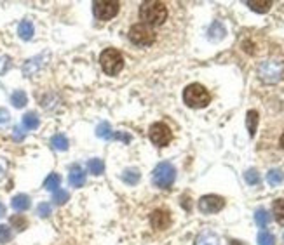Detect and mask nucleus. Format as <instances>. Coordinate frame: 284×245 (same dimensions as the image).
Returning <instances> with one entry per match:
<instances>
[{"instance_id":"8","label":"nucleus","mask_w":284,"mask_h":245,"mask_svg":"<svg viewBox=\"0 0 284 245\" xmlns=\"http://www.w3.org/2000/svg\"><path fill=\"white\" fill-rule=\"evenodd\" d=\"M148 136H150V141L155 146H168L173 139V132L166 124L155 122V124H152L150 130H148Z\"/></svg>"},{"instance_id":"33","label":"nucleus","mask_w":284,"mask_h":245,"mask_svg":"<svg viewBox=\"0 0 284 245\" xmlns=\"http://www.w3.org/2000/svg\"><path fill=\"white\" fill-rule=\"evenodd\" d=\"M37 214H39L40 217H48L51 214V205L49 204H40L37 207Z\"/></svg>"},{"instance_id":"31","label":"nucleus","mask_w":284,"mask_h":245,"mask_svg":"<svg viewBox=\"0 0 284 245\" xmlns=\"http://www.w3.org/2000/svg\"><path fill=\"white\" fill-rule=\"evenodd\" d=\"M244 179L248 184H258L260 183V174H258L255 169H249V171L244 172Z\"/></svg>"},{"instance_id":"23","label":"nucleus","mask_w":284,"mask_h":245,"mask_svg":"<svg viewBox=\"0 0 284 245\" xmlns=\"http://www.w3.org/2000/svg\"><path fill=\"white\" fill-rule=\"evenodd\" d=\"M225 37V28H223L222 23H213V26L209 28V39L211 40H222Z\"/></svg>"},{"instance_id":"2","label":"nucleus","mask_w":284,"mask_h":245,"mask_svg":"<svg viewBox=\"0 0 284 245\" xmlns=\"http://www.w3.org/2000/svg\"><path fill=\"white\" fill-rule=\"evenodd\" d=\"M183 101L190 108H206L211 101L207 89L201 84H190L183 91Z\"/></svg>"},{"instance_id":"19","label":"nucleus","mask_w":284,"mask_h":245,"mask_svg":"<svg viewBox=\"0 0 284 245\" xmlns=\"http://www.w3.org/2000/svg\"><path fill=\"white\" fill-rule=\"evenodd\" d=\"M11 103L14 108H23V106H27L28 98L23 91H16V92H12V96H11Z\"/></svg>"},{"instance_id":"27","label":"nucleus","mask_w":284,"mask_h":245,"mask_svg":"<svg viewBox=\"0 0 284 245\" xmlns=\"http://www.w3.org/2000/svg\"><path fill=\"white\" fill-rule=\"evenodd\" d=\"M39 124H40V122H39V117H37L35 113L30 112V113H27V115L23 117V125H25L27 129H30V130H32V129H37V127H39Z\"/></svg>"},{"instance_id":"21","label":"nucleus","mask_w":284,"mask_h":245,"mask_svg":"<svg viewBox=\"0 0 284 245\" xmlns=\"http://www.w3.org/2000/svg\"><path fill=\"white\" fill-rule=\"evenodd\" d=\"M51 145H53L54 150L65 151L68 150V139L63 136V134H56V136H53V139H51Z\"/></svg>"},{"instance_id":"17","label":"nucleus","mask_w":284,"mask_h":245,"mask_svg":"<svg viewBox=\"0 0 284 245\" xmlns=\"http://www.w3.org/2000/svg\"><path fill=\"white\" fill-rule=\"evenodd\" d=\"M139 171L138 169H126L124 172H122V181H124L126 184H129V186H134V184L139 181Z\"/></svg>"},{"instance_id":"16","label":"nucleus","mask_w":284,"mask_h":245,"mask_svg":"<svg viewBox=\"0 0 284 245\" xmlns=\"http://www.w3.org/2000/svg\"><path fill=\"white\" fill-rule=\"evenodd\" d=\"M11 205H12V209L14 210H27L30 209V197L28 195H16L14 198H12V202H11Z\"/></svg>"},{"instance_id":"37","label":"nucleus","mask_w":284,"mask_h":245,"mask_svg":"<svg viewBox=\"0 0 284 245\" xmlns=\"http://www.w3.org/2000/svg\"><path fill=\"white\" fill-rule=\"evenodd\" d=\"M279 143H281V148H282V150H284V132H282L281 139H279Z\"/></svg>"},{"instance_id":"3","label":"nucleus","mask_w":284,"mask_h":245,"mask_svg":"<svg viewBox=\"0 0 284 245\" xmlns=\"http://www.w3.org/2000/svg\"><path fill=\"white\" fill-rule=\"evenodd\" d=\"M258 77L265 84H277L284 78V61L281 59H267L258 68Z\"/></svg>"},{"instance_id":"9","label":"nucleus","mask_w":284,"mask_h":245,"mask_svg":"<svg viewBox=\"0 0 284 245\" xmlns=\"http://www.w3.org/2000/svg\"><path fill=\"white\" fill-rule=\"evenodd\" d=\"M225 207V200L218 195H204L199 200V210L202 214H216Z\"/></svg>"},{"instance_id":"29","label":"nucleus","mask_w":284,"mask_h":245,"mask_svg":"<svg viewBox=\"0 0 284 245\" xmlns=\"http://www.w3.org/2000/svg\"><path fill=\"white\" fill-rule=\"evenodd\" d=\"M11 225L14 226L18 231H23L25 228L28 226V221H27V217H23V216H19V214H18V216H12L11 217Z\"/></svg>"},{"instance_id":"34","label":"nucleus","mask_w":284,"mask_h":245,"mask_svg":"<svg viewBox=\"0 0 284 245\" xmlns=\"http://www.w3.org/2000/svg\"><path fill=\"white\" fill-rule=\"evenodd\" d=\"M9 124V112L4 108H0V127H4V125Z\"/></svg>"},{"instance_id":"4","label":"nucleus","mask_w":284,"mask_h":245,"mask_svg":"<svg viewBox=\"0 0 284 245\" xmlns=\"http://www.w3.org/2000/svg\"><path fill=\"white\" fill-rule=\"evenodd\" d=\"M100 65L107 75H117L124 68V58L117 49H105L100 56Z\"/></svg>"},{"instance_id":"28","label":"nucleus","mask_w":284,"mask_h":245,"mask_svg":"<svg viewBox=\"0 0 284 245\" xmlns=\"http://www.w3.org/2000/svg\"><path fill=\"white\" fill-rule=\"evenodd\" d=\"M68 198H70V193L65 192V189H58V192H54V195H53V200H54V204H56V205L66 204V202H68Z\"/></svg>"},{"instance_id":"32","label":"nucleus","mask_w":284,"mask_h":245,"mask_svg":"<svg viewBox=\"0 0 284 245\" xmlns=\"http://www.w3.org/2000/svg\"><path fill=\"white\" fill-rule=\"evenodd\" d=\"M12 238V231L9 226L0 225V243H7Z\"/></svg>"},{"instance_id":"24","label":"nucleus","mask_w":284,"mask_h":245,"mask_svg":"<svg viewBox=\"0 0 284 245\" xmlns=\"http://www.w3.org/2000/svg\"><path fill=\"white\" fill-rule=\"evenodd\" d=\"M272 210H274V216L277 219V223L284 225V198H277V200L274 202Z\"/></svg>"},{"instance_id":"25","label":"nucleus","mask_w":284,"mask_h":245,"mask_svg":"<svg viewBox=\"0 0 284 245\" xmlns=\"http://www.w3.org/2000/svg\"><path fill=\"white\" fill-rule=\"evenodd\" d=\"M96 136L101 138V139H108L113 136L112 132V125L108 124V122H101V124L96 127Z\"/></svg>"},{"instance_id":"1","label":"nucleus","mask_w":284,"mask_h":245,"mask_svg":"<svg viewBox=\"0 0 284 245\" xmlns=\"http://www.w3.org/2000/svg\"><path fill=\"white\" fill-rule=\"evenodd\" d=\"M139 18L148 26H159L168 19V7L159 0H148L139 6Z\"/></svg>"},{"instance_id":"36","label":"nucleus","mask_w":284,"mask_h":245,"mask_svg":"<svg viewBox=\"0 0 284 245\" xmlns=\"http://www.w3.org/2000/svg\"><path fill=\"white\" fill-rule=\"evenodd\" d=\"M6 214V207H4V204H0V217Z\"/></svg>"},{"instance_id":"26","label":"nucleus","mask_w":284,"mask_h":245,"mask_svg":"<svg viewBox=\"0 0 284 245\" xmlns=\"http://www.w3.org/2000/svg\"><path fill=\"white\" fill-rule=\"evenodd\" d=\"M255 221L260 228H267L269 226V223H270V214L267 212L265 209H258L256 214H255Z\"/></svg>"},{"instance_id":"20","label":"nucleus","mask_w":284,"mask_h":245,"mask_svg":"<svg viewBox=\"0 0 284 245\" xmlns=\"http://www.w3.org/2000/svg\"><path fill=\"white\" fill-rule=\"evenodd\" d=\"M87 167H89V172H91V174H94V176H101L105 172V164H103V160H101V158L89 160Z\"/></svg>"},{"instance_id":"38","label":"nucleus","mask_w":284,"mask_h":245,"mask_svg":"<svg viewBox=\"0 0 284 245\" xmlns=\"http://www.w3.org/2000/svg\"><path fill=\"white\" fill-rule=\"evenodd\" d=\"M230 245H243V243L237 242V240H230Z\"/></svg>"},{"instance_id":"11","label":"nucleus","mask_w":284,"mask_h":245,"mask_svg":"<svg viewBox=\"0 0 284 245\" xmlns=\"http://www.w3.org/2000/svg\"><path fill=\"white\" fill-rule=\"evenodd\" d=\"M196 245H220V236L215 231H202L196 238Z\"/></svg>"},{"instance_id":"14","label":"nucleus","mask_w":284,"mask_h":245,"mask_svg":"<svg viewBox=\"0 0 284 245\" xmlns=\"http://www.w3.org/2000/svg\"><path fill=\"white\" fill-rule=\"evenodd\" d=\"M258 120H260V117H258L256 110H249L248 115H246V125H248V132H249V136L251 138H255V134H256Z\"/></svg>"},{"instance_id":"12","label":"nucleus","mask_w":284,"mask_h":245,"mask_svg":"<svg viewBox=\"0 0 284 245\" xmlns=\"http://www.w3.org/2000/svg\"><path fill=\"white\" fill-rule=\"evenodd\" d=\"M68 181H70L72 186H75V188L84 186V184H86V172H84L80 167H74L70 172V176H68Z\"/></svg>"},{"instance_id":"30","label":"nucleus","mask_w":284,"mask_h":245,"mask_svg":"<svg viewBox=\"0 0 284 245\" xmlns=\"http://www.w3.org/2000/svg\"><path fill=\"white\" fill-rule=\"evenodd\" d=\"M274 243H275V238L272 233L260 231V235H258V245H274Z\"/></svg>"},{"instance_id":"18","label":"nucleus","mask_w":284,"mask_h":245,"mask_svg":"<svg viewBox=\"0 0 284 245\" xmlns=\"http://www.w3.org/2000/svg\"><path fill=\"white\" fill-rule=\"evenodd\" d=\"M267 181H269L270 186H279L284 181V172L281 169H272V171L267 174Z\"/></svg>"},{"instance_id":"6","label":"nucleus","mask_w":284,"mask_h":245,"mask_svg":"<svg viewBox=\"0 0 284 245\" xmlns=\"http://www.w3.org/2000/svg\"><path fill=\"white\" fill-rule=\"evenodd\" d=\"M175 177H176V171L169 162H160L154 169V184L162 189L171 188L173 183H175Z\"/></svg>"},{"instance_id":"10","label":"nucleus","mask_w":284,"mask_h":245,"mask_svg":"<svg viewBox=\"0 0 284 245\" xmlns=\"http://www.w3.org/2000/svg\"><path fill=\"white\" fill-rule=\"evenodd\" d=\"M150 225L154 230H159V231L168 230L171 226V216H169L168 210L157 209L150 214Z\"/></svg>"},{"instance_id":"7","label":"nucleus","mask_w":284,"mask_h":245,"mask_svg":"<svg viewBox=\"0 0 284 245\" xmlns=\"http://www.w3.org/2000/svg\"><path fill=\"white\" fill-rule=\"evenodd\" d=\"M119 9H121V2L117 0H96L92 2V12H94L96 19L108 21L113 16H117Z\"/></svg>"},{"instance_id":"35","label":"nucleus","mask_w":284,"mask_h":245,"mask_svg":"<svg viewBox=\"0 0 284 245\" xmlns=\"http://www.w3.org/2000/svg\"><path fill=\"white\" fill-rule=\"evenodd\" d=\"M6 169H7V164L4 162L2 158H0V179H2V177L6 176Z\"/></svg>"},{"instance_id":"22","label":"nucleus","mask_w":284,"mask_h":245,"mask_svg":"<svg viewBox=\"0 0 284 245\" xmlns=\"http://www.w3.org/2000/svg\"><path fill=\"white\" fill-rule=\"evenodd\" d=\"M59 184H61V176L59 174H51L48 176V179L44 181V188L49 189V192H58Z\"/></svg>"},{"instance_id":"15","label":"nucleus","mask_w":284,"mask_h":245,"mask_svg":"<svg viewBox=\"0 0 284 245\" xmlns=\"http://www.w3.org/2000/svg\"><path fill=\"white\" fill-rule=\"evenodd\" d=\"M33 33H35V28H33L32 21H28V19L21 21L19 26H18V35L21 37V39H23V40H30L33 37Z\"/></svg>"},{"instance_id":"5","label":"nucleus","mask_w":284,"mask_h":245,"mask_svg":"<svg viewBox=\"0 0 284 245\" xmlns=\"http://www.w3.org/2000/svg\"><path fill=\"white\" fill-rule=\"evenodd\" d=\"M129 40L133 42L134 45H139V47H148L155 42V32L152 26H148L145 23H138L133 24L128 33Z\"/></svg>"},{"instance_id":"13","label":"nucleus","mask_w":284,"mask_h":245,"mask_svg":"<svg viewBox=\"0 0 284 245\" xmlns=\"http://www.w3.org/2000/svg\"><path fill=\"white\" fill-rule=\"evenodd\" d=\"M246 6H248L251 11L260 12V14H265V12L270 11L272 2H270V0H248V2H246Z\"/></svg>"}]
</instances>
